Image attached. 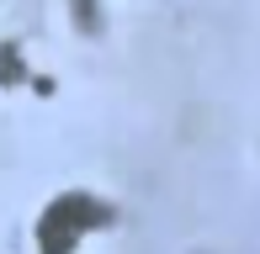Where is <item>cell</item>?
I'll use <instances>...</instances> for the list:
<instances>
[{
  "label": "cell",
  "mask_w": 260,
  "mask_h": 254,
  "mask_svg": "<svg viewBox=\"0 0 260 254\" xmlns=\"http://www.w3.org/2000/svg\"><path fill=\"white\" fill-rule=\"evenodd\" d=\"M112 223V206L90 191H64L58 201H48V212L38 217V249L43 254H75V244L90 228Z\"/></svg>",
  "instance_id": "1"
}]
</instances>
